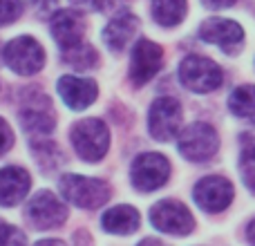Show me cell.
<instances>
[{
    "mask_svg": "<svg viewBox=\"0 0 255 246\" xmlns=\"http://www.w3.org/2000/svg\"><path fill=\"white\" fill-rule=\"evenodd\" d=\"M70 139H72L76 154L88 163L101 161L106 157L108 148H110V130H108L106 123L99 119L79 121L72 127Z\"/></svg>",
    "mask_w": 255,
    "mask_h": 246,
    "instance_id": "7a4b0ae2",
    "label": "cell"
},
{
    "mask_svg": "<svg viewBox=\"0 0 255 246\" xmlns=\"http://www.w3.org/2000/svg\"><path fill=\"white\" fill-rule=\"evenodd\" d=\"M34 4H38V7H49V4H54L56 0H31Z\"/></svg>",
    "mask_w": 255,
    "mask_h": 246,
    "instance_id": "4dcf8cb0",
    "label": "cell"
},
{
    "mask_svg": "<svg viewBox=\"0 0 255 246\" xmlns=\"http://www.w3.org/2000/svg\"><path fill=\"white\" fill-rule=\"evenodd\" d=\"M11 145H13V132L7 121L0 119V154H4Z\"/></svg>",
    "mask_w": 255,
    "mask_h": 246,
    "instance_id": "484cf974",
    "label": "cell"
},
{
    "mask_svg": "<svg viewBox=\"0 0 255 246\" xmlns=\"http://www.w3.org/2000/svg\"><path fill=\"white\" fill-rule=\"evenodd\" d=\"M63 61L67 63V65H72L74 70H90V67L97 65V52H94L90 45H76V47L67 49V52H63Z\"/></svg>",
    "mask_w": 255,
    "mask_h": 246,
    "instance_id": "44dd1931",
    "label": "cell"
},
{
    "mask_svg": "<svg viewBox=\"0 0 255 246\" xmlns=\"http://www.w3.org/2000/svg\"><path fill=\"white\" fill-rule=\"evenodd\" d=\"M136 246H163L159 240H154V238H145V240H141Z\"/></svg>",
    "mask_w": 255,
    "mask_h": 246,
    "instance_id": "f546056e",
    "label": "cell"
},
{
    "mask_svg": "<svg viewBox=\"0 0 255 246\" xmlns=\"http://www.w3.org/2000/svg\"><path fill=\"white\" fill-rule=\"evenodd\" d=\"M34 246H65V244H63L61 240H40V242Z\"/></svg>",
    "mask_w": 255,
    "mask_h": 246,
    "instance_id": "f1b7e54d",
    "label": "cell"
},
{
    "mask_svg": "<svg viewBox=\"0 0 255 246\" xmlns=\"http://www.w3.org/2000/svg\"><path fill=\"white\" fill-rule=\"evenodd\" d=\"M179 81L190 92L206 94L220 88L222 81H224V72L211 58L199 56V54H190L179 65Z\"/></svg>",
    "mask_w": 255,
    "mask_h": 246,
    "instance_id": "3957f363",
    "label": "cell"
},
{
    "mask_svg": "<svg viewBox=\"0 0 255 246\" xmlns=\"http://www.w3.org/2000/svg\"><path fill=\"white\" fill-rule=\"evenodd\" d=\"M141 224V215L136 208L128 206V204H121V206H115L101 217V226L106 233L112 235H130L139 229Z\"/></svg>",
    "mask_w": 255,
    "mask_h": 246,
    "instance_id": "ac0fdd59",
    "label": "cell"
},
{
    "mask_svg": "<svg viewBox=\"0 0 255 246\" xmlns=\"http://www.w3.org/2000/svg\"><path fill=\"white\" fill-rule=\"evenodd\" d=\"M58 188L67 202L85 211H94L110 199V186L106 181L85 175H63Z\"/></svg>",
    "mask_w": 255,
    "mask_h": 246,
    "instance_id": "6da1fadb",
    "label": "cell"
},
{
    "mask_svg": "<svg viewBox=\"0 0 255 246\" xmlns=\"http://www.w3.org/2000/svg\"><path fill=\"white\" fill-rule=\"evenodd\" d=\"M22 11L20 0H0V25H9L13 22Z\"/></svg>",
    "mask_w": 255,
    "mask_h": 246,
    "instance_id": "d4e9b609",
    "label": "cell"
},
{
    "mask_svg": "<svg viewBox=\"0 0 255 246\" xmlns=\"http://www.w3.org/2000/svg\"><path fill=\"white\" fill-rule=\"evenodd\" d=\"M188 2L186 0H152V16L159 25L175 27L184 20Z\"/></svg>",
    "mask_w": 255,
    "mask_h": 246,
    "instance_id": "ffe728a7",
    "label": "cell"
},
{
    "mask_svg": "<svg viewBox=\"0 0 255 246\" xmlns=\"http://www.w3.org/2000/svg\"><path fill=\"white\" fill-rule=\"evenodd\" d=\"M0 246H27V238L16 226L0 220Z\"/></svg>",
    "mask_w": 255,
    "mask_h": 246,
    "instance_id": "cb8c5ba5",
    "label": "cell"
},
{
    "mask_svg": "<svg viewBox=\"0 0 255 246\" xmlns=\"http://www.w3.org/2000/svg\"><path fill=\"white\" fill-rule=\"evenodd\" d=\"M247 240H249L251 246H255V217L251 220V224L247 226Z\"/></svg>",
    "mask_w": 255,
    "mask_h": 246,
    "instance_id": "83f0119b",
    "label": "cell"
},
{
    "mask_svg": "<svg viewBox=\"0 0 255 246\" xmlns=\"http://www.w3.org/2000/svg\"><path fill=\"white\" fill-rule=\"evenodd\" d=\"M2 58L11 72L20 76H31L43 70L45 65V52L40 43L31 36H18L4 45Z\"/></svg>",
    "mask_w": 255,
    "mask_h": 246,
    "instance_id": "8992f818",
    "label": "cell"
},
{
    "mask_svg": "<svg viewBox=\"0 0 255 246\" xmlns=\"http://www.w3.org/2000/svg\"><path fill=\"white\" fill-rule=\"evenodd\" d=\"M181 127V106L172 97H159L148 110V130L157 141L166 143Z\"/></svg>",
    "mask_w": 255,
    "mask_h": 246,
    "instance_id": "30bf717a",
    "label": "cell"
},
{
    "mask_svg": "<svg viewBox=\"0 0 255 246\" xmlns=\"http://www.w3.org/2000/svg\"><path fill=\"white\" fill-rule=\"evenodd\" d=\"M150 224L166 235H188L195 229V217L188 206L177 199H161L150 208Z\"/></svg>",
    "mask_w": 255,
    "mask_h": 246,
    "instance_id": "5b68a950",
    "label": "cell"
},
{
    "mask_svg": "<svg viewBox=\"0 0 255 246\" xmlns=\"http://www.w3.org/2000/svg\"><path fill=\"white\" fill-rule=\"evenodd\" d=\"M58 94L63 103L70 110H85L99 97V88L92 79H81V76H63L58 81Z\"/></svg>",
    "mask_w": 255,
    "mask_h": 246,
    "instance_id": "5bb4252c",
    "label": "cell"
},
{
    "mask_svg": "<svg viewBox=\"0 0 255 246\" xmlns=\"http://www.w3.org/2000/svg\"><path fill=\"white\" fill-rule=\"evenodd\" d=\"M49 27H52V36L58 43L61 52H67V49H72V47L83 43L85 22H83V18H81V13L72 11V9L56 11Z\"/></svg>",
    "mask_w": 255,
    "mask_h": 246,
    "instance_id": "9a60e30c",
    "label": "cell"
},
{
    "mask_svg": "<svg viewBox=\"0 0 255 246\" xmlns=\"http://www.w3.org/2000/svg\"><path fill=\"white\" fill-rule=\"evenodd\" d=\"M242 154H240V170H242L244 184L255 193V136H244Z\"/></svg>",
    "mask_w": 255,
    "mask_h": 246,
    "instance_id": "7402d4cb",
    "label": "cell"
},
{
    "mask_svg": "<svg viewBox=\"0 0 255 246\" xmlns=\"http://www.w3.org/2000/svg\"><path fill=\"white\" fill-rule=\"evenodd\" d=\"M31 177L20 166H4L0 170V206H16L27 197Z\"/></svg>",
    "mask_w": 255,
    "mask_h": 246,
    "instance_id": "2e32d148",
    "label": "cell"
},
{
    "mask_svg": "<svg viewBox=\"0 0 255 246\" xmlns=\"http://www.w3.org/2000/svg\"><path fill=\"white\" fill-rule=\"evenodd\" d=\"M233 184L226 177L220 175H208L204 179H199L193 188V197L197 202V206L206 213H222L231 206L233 202Z\"/></svg>",
    "mask_w": 255,
    "mask_h": 246,
    "instance_id": "8fae6325",
    "label": "cell"
},
{
    "mask_svg": "<svg viewBox=\"0 0 255 246\" xmlns=\"http://www.w3.org/2000/svg\"><path fill=\"white\" fill-rule=\"evenodd\" d=\"M206 7L211 9H224V7H231V4H235V0H202Z\"/></svg>",
    "mask_w": 255,
    "mask_h": 246,
    "instance_id": "4316f807",
    "label": "cell"
},
{
    "mask_svg": "<svg viewBox=\"0 0 255 246\" xmlns=\"http://www.w3.org/2000/svg\"><path fill=\"white\" fill-rule=\"evenodd\" d=\"M170 177V163L159 152H143L130 166V181L139 193L159 190Z\"/></svg>",
    "mask_w": 255,
    "mask_h": 246,
    "instance_id": "52a82bcc",
    "label": "cell"
},
{
    "mask_svg": "<svg viewBox=\"0 0 255 246\" xmlns=\"http://www.w3.org/2000/svg\"><path fill=\"white\" fill-rule=\"evenodd\" d=\"M229 108L238 119L255 125V85H240L229 99Z\"/></svg>",
    "mask_w": 255,
    "mask_h": 246,
    "instance_id": "d6986e66",
    "label": "cell"
},
{
    "mask_svg": "<svg viewBox=\"0 0 255 246\" xmlns=\"http://www.w3.org/2000/svg\"><path fill=\"white\" fill-rule=\"evenodd\" d=\"M18 117H20L22 130L31 136H38V139H45L56 127V115L52 110V101L40 92H34L22 103Z\"/></svg>",
    "mask_w": 255,
    "mask_h": 246,
    "instance_id": "9c48e42d",
    "label": "cell"
},
{
    "mask_svg": "<svg viewBox=\"0 0 255 246\" xmlns=\"http://www.w3.org/2000/svg\"><path fill=\"white\" fill-rule=\"evenodd\" d=\"M199 36L206 43H213L222 47L226 54H235L244 40V29L235 20H226V18H208L199 27Z\"/></svg>",
    "mask_w": 255,
    "mask_h": 246,
    "instance_id": "4fadbf2b",
    "label": "cell"
},
{
    "mask_svg": "<svg viewBox=\"0 0 255 246\" xmlns=\"http://www.w3.org/2000/svg\"><path fill=\"white\" fill-rule=\"evenodd\" d=\"M31 152H34L38 166L45 168V170L58 166V161H61V150L47 139H34V143H31Z\"/></svg>",
    "mask_w": 255,
    "mask_h": 246,
    "instance_id": "603a6c76",
    "label": "cell"
},
{
    "mask_svg": "<svg viewBox=\"0 0 255 246\" xmlns=\"http://www.w3.org/2000/svg\"><path fill=\"white\" fill-rule=\"evenodd\" d=\"M25 217L36 231H52L67 220V208L54 193L40 190L29 199Z\"/></svg>",
    "mask_w": 255,
    "mask_h": 246,
    "instance_id": "ba28073f",
    "label": "cell"
},
{
    "mask_svg": "<svg viewBox=\"0 0 255 246\" xmlns=\"http://www.w3.org/2000/svg\"><path fill=\"white\" fill-rule=\"evenodd\" d=\"M163 63V52L157 43L148 38L136 40L134 49H132V61H130V79L136 88L145 85L159 70Z\"/></svg>",
    "mask_w": 255,
    "mask_h": 246,
    "instance_id": "7c38bea8",
    "label": "cell"
},
{
    "mask_svg": "<svg viewBox=\"0 0 255 246\" xmlns=\"http://www.w3.org/2000/svg\"><path fill=\"white\" fill-rule=\"evenodd\" d=\"M136 29H139V20H136L130 11H121L106 25V29H103V40H106V45L112 52L119 54L130 45Z\"/></svg>",
    "mask_w": 255,
    "mask_h": 246,
    "instance_id": "e0dca14e",
    "label": "cell"
},
{
    "mask_svg": "<svg viewBox=\"0 0 255 246\" xmlns=\"http://www.w3.org/2000/svg\"><path fill=\"white\" fill-rule=\"evenodd\" d=\"M177 148H179L181 157L188 159V161L195 163L208 161L220 150V134H217V130L211 123H202V121L190 123L179 134Z\"/></svg>",
    "mask_w": 255,
    "mask_h": 246,
    "instance_id": "277c9868",
    "label": "cell"
}]
</instances>
